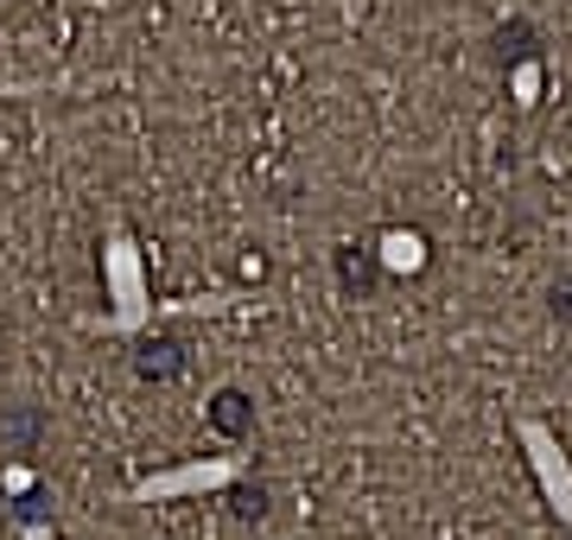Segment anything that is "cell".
Wrapping results in <instances>:
<instances>
[{
    "instance_id": "cell-5",
    "label": "cell",
    "mask_w": 572,
    "mask_h": 540,
    "mask_svg": "<svg viewBox=\"0 0 572 540\" xmlns=\"http://www.w3.org/2000/svg\"><path fill=\"white\" fill-rule=\"evenodd\" d=\"M553 311H566L572 318V280H553Z\"/></svg>"
},
{
    "instance_id": "cell-3",
    "label": "cell",
    "mask_w": 572,
    "mask_h": 540,
    "mask_svg": "<svg viewBox=\"0 0 572 540\" xmlns=\"http://www.w3.org/2000/svg\"><path fill=\"white\" fill-rule=\"evenodd\" d=\"M338 280L350 286V293H369V286H375V267H369V255H338Z\"/></svg>"
},
{
    "instance_id": "cell-2",
    "label": "cell",
    "mask_w": 572,
    "mask_h": 540,
    "mask_svg": "<svg viewBox=\"0 0 572 540\" xmlns=\"http://www.w3.org/2000/svg\"><path fill=\"white\" fill-rule=\"evenodd\" d=\"M140 375H153V382H166V375H179V343H172V337H147V343H140Z\"/></svg>"
},
{
    "instance_id": "cell-1",
    "label": "cell",
    "mask_w": 572,
    "mask_h": 540,
    "mask_svg": "<svg viewBox=\"0 0 572 540\" xmlns=\"http://www.w3.org/2000/svg\"><path fill=\"white\" fill-rule=\"evenodd\" d=\"M210 426H216L223 438H242L248 426H255V401H248L242 388H223V394L210 401Z\"/></svg>"
},
{
    "instance_id": "cell-4",
    "label": "cell",
    "mask_w": 572,
    "mask_h": 540,
    "mask_svg": "<svg viewBox=\"0 0 572 540\" xmlns=\"http://www.w3.org/2000/svg\"><path fill=\"white\" fill-rule=\"evenodd\" d=\"M534 52V32L528 27H502L496 32V57H502V64H516V57H528Z\"/></svg>"
}]
</instances>
